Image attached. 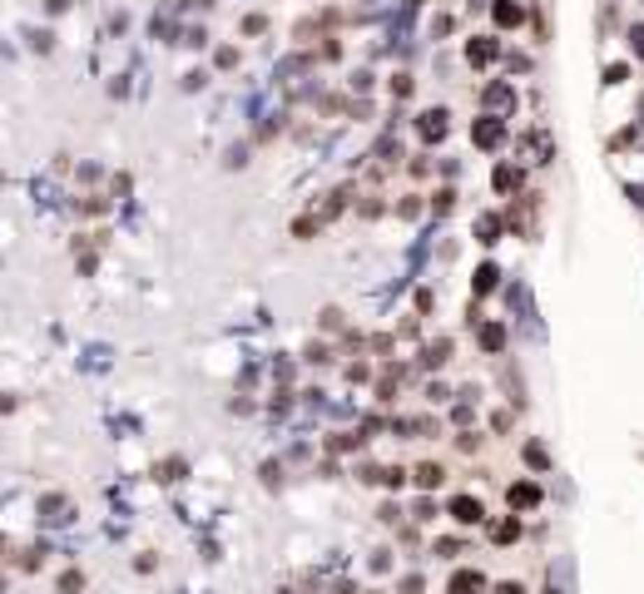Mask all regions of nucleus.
I'll use <instances>...</instances> for the list:
<instances>
[{"label":"nucleus","instance_id":"1","mask_svg":"<svg viewBox=\"0 0 644 594\" xmlns=\"http://www.w3.org/2000/svg\"><path fill=\"white\" fill-rule=\"evenodd\" d=\"M421 134H426V139H441V134H446V114L432 110V114H426V124H421Z\"/></svg>","mask_w":644,"mask_h":594},{"label":"nucleus","instance_id":"3","mask_svg":"<svg viewBox=\"0 0 644 594\" xmlns=\"http://www.w3.org/2000/svg\"><path fill=\"white\" fill-rule=\"evenodd\" d=\"M496 139H501V124H491V119H481V124H476V144H486V149H491Z\"/></svg>","mask_w":644,"mask_h":594},{"label":"nucleus","instance_id":"7","mask_svg":"<svg viewBox=\"0 0 644 594\" xmlns=\"http://www.w3.org/2000/svg\"><path fill=\"white\" fill-rule=\"evenodd\" d=\"M496 20H501V25H515V20H520V10H515V6H501V10H496Z\"/></svg>","mask_w":644,"mask_h":594},{"label":"nucleus","instance_id":"2","mask_svg":"<svg viewBox=\"0 0 644 594\" xmlns=\"http://www.w3.org/2000/svg\"><path fill=\"white\" fill-rule=\"evenodd\" d=\"M451 515H456V520H466V525H471V520H481V505H476V500H466V496H461V500H456V505H451Z\"/></svg>","mask_w":644,"mask_h":594},{"label":"nucleus","instance_id":"6","mask_svg":"<svg viewBox=\"0 0 644 594\" xmlns=\"http://www.w3.org/2000/svg\"><path fill=\"white\" fill-rule=\"evenodd\" d=\"M416 480H421V485H437V480H441V470H437V466H421V470H416Z\"/></svg>","mask_w":644,"mask_h":594},{"label":"nucleus","instance_id":"4","mask_svg":"<svg viewBox=\"0 0 644 594\" xmlns=\"http://www.w3.org/2000/svg\"><path fill=\"white\" fill-rule=\"evenodd\" d=\"M511 500H515V505H535V500H541V491H535V485H515Z\"/></svg>","mask_w":644,"mask_h":594},{"label":"nucleus","instance_id":"5","mask_svg":"<svg viewBox=\"0 0 644 594\" xmlns=\"http://www.w3.org/2000/svg\"><path fill=\"white\" fill-rule=\"evenodd\" d=\"M466 55H471V65H486V60H491V40H476Z\"/></svg>","mask_w":644,"mask_h":594}]
</instances>
